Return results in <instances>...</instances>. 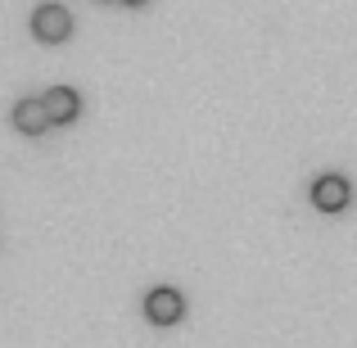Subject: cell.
Returning a JSON list of instances; mask_svg holds the SVG:
<instances>
[{
	"label": "cell",
	"instance_id": "cell-1",
	"mask_svg": "<svg viewBox=\"0 0 357 348\" xmlns=\"http://www.w3.org/2000/svg\"><path fill=\"white\" fill-rule=\"evenodd\" d=\"M32 36H36V41H45V45L68 41V36H73V14L63 5H41L32 14Z\"/></svg>",
	"mask_w": 357,
	"mask_h": 348
},
{
	"label": "cell",
	"instance_id": "cell-2",
	"mask_svg": "<svg viewBox=\"0 0 357 348\" xmlns=\"http://www.w3.org/2000/svg\"><path fill=\"white\" fill-rule=\"evenodd\" d=\"M145 317L154 326H176L185 317V298H181V289H167V285H158V289H149L145 294Z\"/></svg>",
	"mask_w": 357,
	"mask_h": 348
},
{
	"label": "cell",
	"instance_id": "cell-3",
	"mask_svg": "<svg viewBox=\"0 0 357 348\" xmlns=\"http://www.w3.org/2000/svg\"><path fill=\"white\" fill-rule=\"evenodd\" d=\"M349 199H353V190H349L344 176L326 172V176H317V181H312V204L321 213H344V209H349Z\"/></svg>",
	"mask_w": 357,
	"mask_h": 348
},
{
	"label": "cell",
	"instance_id": "cell-4",
	"mask_svg": "<svg viewBox=\"0 0 357 348\" xmlns=\"http://www.w3.org/2000/svg\"><path fill=\"white\" fill-rule=\"evenodd\" d=\"M45 114H50V127H68V122H77L82 114V96L73 86H54V91H45Z\"/></svg>",
	"mask_w": 357,
	"mask_h": 348
},
{
	"label": "cell",
	"instance_id": "cell-5",
	"mask_svg": "<svg viewBox=\"0 0 357 348\" xmlns=\"http://www.w3.org/2000/svg\"><path fill=\"white\" fill-rule=\"evenodd\" d=\"M14 127L23 136H41L50 127V114H45V100H18L14 105Z\"/></svg>",
	"mask_w": 357,
	"mask_h": 348
},
{
	"label": "cell",
	"instance_id": "cell-6",
	"mask_svg": "<svg viewBox=\"0 0 357 348\" xmlns=\"http://www.w3.org/2000/svg\"><path fill=\"white\" fill-rule=\"evenodd\" d=\"M118 5H145V0H118Z\"/></svg>",
	"mask_w": 357,
	"mask_h": 348
}]
</instances>
